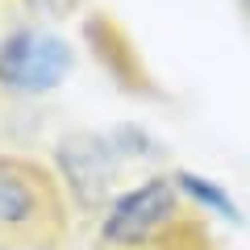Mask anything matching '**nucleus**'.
<instances>
[{
  "instance_id": "1",
  "label": "nucleus",
  "mask_w": 250,
  "mask_h": 250,
  "mask_svg": "<svg viewBox=\"0 0 250 250\" xmlns=\"http://www.w3.org/2000/svg\"><path fill=\"white\" fill-rule=\"evenodd\" d=\"M67 233V205L50 171L0 154V250H54Z\"/></svg>"
},
{
  "instance_id": "2",
  "label": "nucleus",
  "mask_w": 250,
  "mask_h": 250,
  "mask_svg": "<svg viewBox=\"0 0 250 250\" xmlns=\"http://www.w3.org/2000/svg\"><path fill=\"white\" fill-rule=\"evenodd\" d=\"M67 71H71V50L54 34L21 29V34L0 42V88L9 92L42 96V92L59 88Z\"/></svg>"
},
{
  "instance_id": "3",
  "label": "nucleus",
  "mask_w": 250,
  "mask_h": 250,
  "mask_svg": "<svg viewBox=\"0 0 250 250\" xmlns=\"http://www.w3.org/2000/svg\"><path fill=\"white\" fill-rule=\"evenodd\" d=\"M171 221H175V188L167 179H146L113 205L104 221V242L121 250H138L154 242Z\"/></svg>"
},
{
  "instance_id": "4",
  "label": "nucleus",
  "mask_w": 250,
  "mask_h": 250,
  "mask_svg": "<svg viewBox=\"0 0 250 250\" xmlns=\"http://www.w3.org/2000/svg\"><path fill=\"white\" fill-rule=\"evenodd\" d=\"M54 163H59L62 179H67V188L75 196L83 205H96V200L108 196V188H113L117 171H121V150L100 134H71L59 142Z\"/></svg>"
},
{
  "instance_id": "5",
  "label": "nucleus",
  "mask_w": 250,
  "mask_h": 250,
  "mask_svg": "<svg viewBox=\"0 0 250 250\" xmlns=\"http://www.w3.org/2000/svg\"><path fill=\"white\" fill-rule=\"evenodd\" d=\"M179 188H188V192H192L196 200H205V205H208V208H217L221 217H238V208H233V200L225 196L221 188H213L208 179H200V175H179Z\"/></svg>"
}]
</instances>
